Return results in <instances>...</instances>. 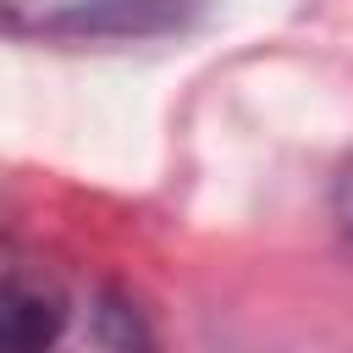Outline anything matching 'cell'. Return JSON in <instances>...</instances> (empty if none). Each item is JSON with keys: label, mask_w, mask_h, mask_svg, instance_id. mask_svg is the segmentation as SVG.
<instances>
[{"label": "cell", "mask_w": 353, "mask_h": 353, "mask_svg": "<svg viewBox=\"0 0 353 353\" xmlns=\"http://www.w3.org/2000/svg\"><path fill=\"white\" fill-rule=\"evenodd\" d=\"M199 17L193 0H72L44 17L50 33L66 39H160L182 33Z\"/></svg>", "instance_id": "1"}, {"label": "cell", "mask_w": 353, "mask_h": 353, "mask_svg": "<svg viewBox=\"0 0 353 353\" xmlns=\"http://www.w3.org/2000/svg\"><path fill=\"white\" fill-rule=\"evenodd\" d=\"M61 298L44 292V287H22L11 281L6 287V309H0V336H6V353H44L55 336H61Z\"/></svg>", "instance_id": "2"}, {"label": "cell", "mask_w": 353, "mask_h": 353, "mask_svg": "<svg viewBox=\"0 0 353 353\" xmlns=\"http://www.w3.org/2000/svg\"><path fill=\"white\" fill-rule=\"evenodd\" d=\"M99 342H105V353H154L149 320L138 314V303H127L116 292H105V303H99Z\"/></svg>", "instance_id": "3"}, {"label": "cell", "mask_w": 353, "mask_h": 353, "mask_svg": "<svg viewBox=\"0 0 353 353\" xmlns=\"http://www.w3.org/2000/svg\"><path fill=\"white\" fill-rule=\"evenodd\" d=\"M336 210H342V226L353 232V171L342 176V188H336Z\"/></svg>", "instance_id": "4"}]
</instances>
